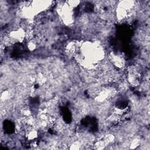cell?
<instances>
[{
    "label": "cell",
    "instance_id": "cell-1",
    "mask_svg": "<svg viewBox=\"0 0 150 150\" xmlns=\"http://www.w3.org/2000/svg\"><path fill=\"white\" fill-rule=\"evenodd\" d=\"M127 79L131 85L137 86L140 83L141 75L140 72L135 67L131 66L128 69Z\"/></svg>",
    "mask_w": 150,
    "mask_h": 150
},
{
    "label": "cell",
    "instance_id": "cell-2",
    "mask_svg": "<svg viewBox=\"0 0 150 150\" xmlns=\"http://www.w3.org/2000/svg\"><path fill=\"white\" fill-rule=\"evenodd\" d=\"M110 58H111L112 63L114 65V66L118 68H121L124 66V60L121 56L117 55L115 53H111L110 56Z\"/></svg>",
    "mask_w": 150,
    "mask_h": 150
},
{
    "label": "cell",
    "instance_id": "cell-3",
    "mask_svg": "<svg viewBox=\"0 0 150 150\" xmlns=\"http://www.w3.org/2000/svg\"><path fill=\"white\" fill-rule=\"evenodd\" d=\"M36 41L30 40L29 43H28V47L30 50H33L36 48Z\"/></svg>",
    "mask_w": 150,
    "mask_h": 150
}]
</instances>
